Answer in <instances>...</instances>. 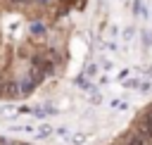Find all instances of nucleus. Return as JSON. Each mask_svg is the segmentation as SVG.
<instances>
[{"instance_id":"f257e3e1","label":"nucleus","mask_w":152,"mask_h":145,"mask_svg":"<svg viewBox=\"0 0 152 145\" xmlns=\"http://www.w3.org/2000/svg\"><path fill=\"white\" fill-rule=\"evenodd\" d=\"M128 145H150V143H147V140H142L138 133H133V135L128 138Z\"/></svg>"},{"instance_id":"f03ea898","label":"nucleus","mask_w":152,"mask_h":145,"mask_svg":"<svg viewBox=\"0 0 152 145\" xmlns=\"http://www.w3.org/2000/svg\"><path fill=\"white\" fill-rule=\"evenodd\" d=\"M12 2H24V0H12Z\"/></svg>"}]
</instances>
